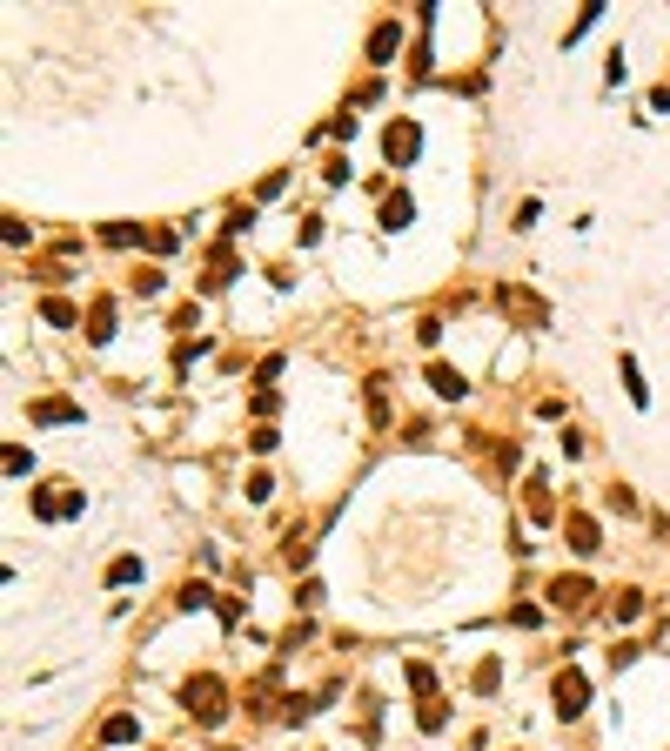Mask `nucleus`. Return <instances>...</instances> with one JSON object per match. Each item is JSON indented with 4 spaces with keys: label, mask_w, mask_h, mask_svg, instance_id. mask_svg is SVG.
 <instances>
[{
    "label": "nucleus",
    "mask_w": 670,
    "mask_h": 751,
    "mask_svg": "<svg viewBox=\"0 0 670 751\" xmlns=\"http://www.w3.org/2000/svg\"><path fill=\"white\" fill-rule=\"evenodd\" d=\"M429 383H436L442 396H462V376H456V369H429Z\"/></svg>",
    "instance_id": "6e6552de"
},
{
    "label": "nucleus",
    "mask_w": 670,
    "mask_h": 751,
    "mask_svg": "<svg viewBox=\"0 0 670 751\" xmlns=\"http://www.w3.org/2000/svg\"><path fill=\"white\" fill-rule=\"evenodd\" d=\"M188 697H195V718H201V725H215V718H221V685L195 678V685H188Z\"/></svg>",
    "instance_id": "f257e3e1"
},
{
    "label": "nucleus",
    "mask_w": 670,
    "mask_h": 751,
    "mask_svg": "<svg viewBox=\"0 0 670 751\" xmlns=\"http://www.w3.org/2000/svg\"><path fill=\"white\" fill-rule=\"evenodd\" d=\"M416 148H422L416 122H396V128H389V161H409V155H416Z\"/></svg>",
    "instance_id": "f03ea898"
},
{
    "label": "nucleus",
    "mask_w": 670,
    "mask_h": 751,
    "mask_svg": "<svg viewBox=\"0 0 670 751\" xmlns=\"http://www.w3.org/2000/svg\"><path fill=\"white\" fill-rule=\"evenodd\" d=\"M557 711H563V718H577V711H583V678L577 671L557 678Z\"/></svg>",
    "instance_id": "7ed1b4c3"
},
{
    "label": "nucleus",
    "mask_w": 670,
    "mask_h": 751,
    "mask_svg": "<svg viewBox=\"0 0 670 751\" xmlns=\"http://www.w3.org/2000/svg\"><path fill=\"white\" fill-rule=\"evenodd\" d=\"M583 597H590V584H583V577H557V584H549V604H563V610H577Z\"/></svg>",
    "instance_id": "20e7f679"
},
{
    "label": "nucleus",
    "mask_w": 670,
    "mask_h": 751,
    "mask_svg": "<svg viewBox=\"0 0 670 751\" xmlns=\"http://www.w3.org/2000/svg\"><path fill=\"white\" fill-rule=\"evenodd\" d=\"M409 215H416V201H409V195H396V201H389V209H383V229H403Z\"/></svg>",
    "instance_id": "39448f33"
},
{
    "label": "nucleus",
    "mask_w": 670,
    "mask_h": 751,
    "mask_svg": "<svg viewBox=\"0 0 670 751\" xmlns=\"http://www.w3.org/2000/svg\"><path fill=\"white\" fill-rule=\"evenodd\" d=\"M369 54H375V61H389V54H396V21H389V27H375V41H369Z\"/></svg>",
    "instance_id": "423d86ee"
},
{
    "label": "nucleus",
    "mask_w": 670,
    "mask_h": 751,
    "mask_svg": "<svg viewBox=\"0 0 670 751\" xmlns=\"http://www.w3.org/2000/svg\"><path fill=\"white\" fill-rule=\"evenodd\" d=\"M624 389H630V403H650V389H644V376H637V363L624 356Z\"/></svg>",
    "instance_id": "0eeeda50"
}]
</instances>
